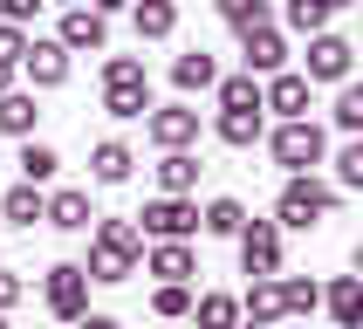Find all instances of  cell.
Masks as SVG:
<instances>
[{"instance_id":"cell-10","label":"cell","mask_w":363,"mask_h":329,"mask_svg":"<svg viewBox=\"0 0 363 329\" xmlns=\"http://www.w3.org/2000/svg\"><path fill=\"white\" fill-rule=\"evenodd\" d=\"M41 220L55 226V233H89L96 206H89V192H82V185H62V192H41Z\"/></svg>"},{"instance_id":"cell-16","label":"cell","mask_w":363,"mask_h":329,"mask_svg":"<svg viewBox=\"0 0 363 329\" xmlns=\"http://www.w3.org/2000/svg\"><path fill=\"white\" fill-rule=\"evenodd\" d=\"M130 21H138V41H172L179 35V0H130Z\"/></svg>"},{"instance_id":"cell-19","label":"cell","mask_w":363,"mask_h":329,"mask_svg":"<svg viewBox=\"0 0 363 329\" xmlns=\"http://www.w3.org/2000/svg\"><path fill=\"white\" fill-rule=\"evenodd\" d=\"M172 82H179V96H199V89L220 82V62L206 55V48H185V55L172 62Z\"/></svg>"},{"instance_id":"cell-11","label":"cell","mask_w":363,"mask_h":329,"mask_svg":"<svg viewBox=\"0 0 363 329\" xmlns=\"http://www.w3.org/2000/svg\"><path fill=\"white\" fill-rule=\"evenodd\" d=\"M261 110H274L281 123L308 117V82H302V69H281V76H267V82H261Z\"/></svg>"},{"instance_id":"cell-26","label":"cell","mask_w":363,"mask_h":329,"mask_svg":"<svg viewBox=\"0 0 363 329\" xmlns=\"http://www.w3.org/2000/svg\"><path fill=\"white\" fill-rule=\"evenodd\" d=\"M274 281H281V316H315L323 308V288L308 274H274Z\"/></svg>"},{"instance_id":"cell-36","label":"cell","mask_w":363,"mask_h":329,"mask_svg":"<svg viewBox=\"0 0 363 329\" xmlns=\"http://www.w3.org/2000/svg\"><path fill=\"white\" fill-rule=\"evenodd\" d=\"M21 55H28V35H21V28H0V62L21 69Z\"/></svg>"},{"instance_id":"cell-9","label":"cell","mask_w":363,"mask_h":329,"mask_svg":"<svg viewBox=\"0 0 363 329\" xmlns=\"http://www.w3.org/2000/svg\"><path fill=\"white\" fill-rule=\"evenodd\" d=\"M240 62H247L254 82L281 76V69H288V35L274 28V21H267V28H247V35H240Z\"/></svg>"},{"instance_id":"cell-17","label":"cell","mask_w":363,"mask_h":329,"mask_svg":"<svg viewBox=\"0 0 363 329\" xmlns=\"http://www.w3.org/2000/svg\"><path fill=\"white\" fill-rule=\"evenodd\" d=\"M213 138L233 144V151H247V144L267 138V110H220V123H213Z\"/></svg>"},{"instance_id":"cell-8","label":"cell","mask_w":363,"mask_h":329,"mask_svg":"<svg viewBox=\"0 0 363 329\" xmlns=\"http://www.w3.org/2000/svg\"><path fill=\"white\" fill-rule=\"evenodd\" d=\"M350 62H357V48H350L343 35H308V55H302V82H350Z\"/></svg>"},{"instance_id":"cell-42","label":"cell","mask_w":363,"mask_h":329,"mask_svg":"<svg viewBox=\"0 0 363 329\" xmlns=\"http://www.w3.org/2000/svg\"><path fill=\"white\" fill-rule=\"evenodd\" d=\"M323 7H329V14H343V7H350V0H323Z\"/></svg>"},{"instance_id":"cell-39","label":"cell","mask_w":363,"mask_h":329,"mask_svg":"<svg viewBox=\"0 0 363 329\" xmlns=\"http://www.w3.org/2000/svg\"><path fill=\"white\" fill-rule=\"evenodd\" d=\"M82 7H89V14H103V21H110V14H123L130 0H82Z\"/></svg>"},{"instance_id":"cell-21","label":"cell","mask_w":363,"mask_h":329,"mask_svg":"<svg viewBox=\"0 0 363 329\" xmlns=\"http://www.w3.org/2000/svg\"><path fill=\"white\" fill-rule=\"evenodd\" d=\"M240 316H247L254 329H274V323H281V281H274V274L254 281V288L240 295Z\"/></svg>"},{"instance_id":"cell-41","label":"cell","mask_w":363,"mask_h":329,"mask_svg":"<svg viewBox=\"0 0 363 329\" xmlns=\"http://www.w3.org/2000/svg\"><path fill=\"white\" fill-rule=\"evenodd\" d=\"M7 89H14V69H7V62H0V96H7Z\"/></svg>"},{"instance_id":"cell-45","label":"cell","mask_w":363,"mask_h":329,"mask_svg":"<svg viewBox=\"0 0 363 329\" xmlns=\"http://www.w3.org/2000/svg\"><path fill=\"white\" fill-rule=\"evenodd\" d=\"M240 329H254V323H240Z\"/></svg>"},{"instance_id":"cell-7","label":"cell","mask_w":363,"mask_h":329,"mask_svg":"<svg viewBox=\"0 0 363 329\" xmlns=\"http://www.w3.org/2000/svg\"><path fill=\"white\" fill-rule=\"evenodd\" d=\"M233 240H240V267L254 274V281L281 274V226H274V220H247Z\"/></svg>"},{"instance_id":"cell-31","label":"cell","mask_w":363,"mask_h":329,"mask_svg":"<svg viewBox=\"0 0 363 329\" xmlns=\"http://www.w3.org/2000/svg\"><path fill=\"white\" fill-rule=\"evenodd\" d=\"M0 213H7L14 226H35L41 220V185H14V192L0 199Z\"/></svg>"},{"instance_id":"cell-20","label":"cell","mask_w":363,"mask_h":329,"mask_svg":"<svg viewBox=\"0 0 363 329\" xmlns=\"http://www.w3.org/2000/svg\"><path fill=\"white\" fill-rule=\"evenodd\" d=\"M192 185H199V158L192 151H164L158 158V192L164 199H192Z\"/></svg>"},{"instance_id":"cell-14","label":"cell","mask_w":363,"mask_h":329,"mask_svg":"<svg viewBox=\"0 0 363 329\" xmlns=\"http://www.w3.org/2000/svg\"><path fill=\"white\" fill-rule=\"evenodd\" d=\"M62 48H69V55H82V48H103V41H110V21L103 14H89V7H62Z\"/></svg>"},{"instance_id":"cell-25","label":"cell","mask_w":363,"mask_h":329,"mask_svg":"<svg viewBox=\"0 0 363 329\" xmlns=\"http://www.w3.org/2000/svg\"><path fill=\"white\" fill-rule=\"evenodd\" d=\"M35 89H7V96H0V130H7V138H35Z\"/></svg>"},{"instance_id":"cell-33","label":"cell","mask_w":363,"mask_h":329,"mask_svg":"<svg viewBox=\"0 0 363 329\" xmlns=\"http://www.w3.org/2000/svg\"><path fill=\"white\" fill-rule=\"evenodd\" d=\"M336 130H343V138H357V130H363V89H357V82L336 89Z\"/></svg>"},{"instance_id":"cell-6","label":"cell","mask_w":363,"mask_h":329,"mask_svg":"<svg viewBox=\"0 0 363 329\" xmlns=\"http://www.w3.org/2000/svg\"><path fill=\"white\" fill-rule=\"evenodd\" d=\"M144 138L158 151H192L199 144V110L192 103H151L144 110Z\"/></svg>"},{"instance_id":"cell-4","label":"cell","mask_w":363,"mask_h":329,"mask_svg":"<svg viewBox=\"0 0 363 329\" xmlns=\"http://www.w3.org/2000/svg\"><path fill=\"white\" fill-rule=\"evenodd\" d=\"M41 302H48L55 323H82V316H89V274H82V261H55L48 267V274H41Z\"/></svg>"},{"instance_id":"cell-37","label":"cell","mask_w":363,"mask_h":329,"mask_svg":"<svg viewBox=\"0 0 363 329\" xmlns=\"http://www.w3.org/2000/svg\"><path fill=\"white\" fill-rule=\"evenodd\" d=\"M41 0H0V28H21V21H35Z\"/></svg>"},{"instance_id":"cell-18","label":"cell","mask_w":363,"mask_h":329,"mask_svg":"<svg viewBox=\"0 0 363 329\" xmlns=\"http://www.w3.org/2000/svg\"><path fill=\"white\" fill-rule=\"evenodd\" d=\"M323 308L336 316V329H357L363 323V281L357 274H336V281L323 288Z\"/></svg>"},{"instance_id":"cell-23","label":"cell","mask_w":363,"mask_h":329,"mask_svg":"<svg viewBox=\"0 0 363 329\" xmlns=\"http://www.w3.org/2000/svg\"><path fill=\"white\" fill-rule=\"evenodd\" d=\"M247 226V206L233 199V192H220V199H206V213H199V233H213V240H233Z\"/></svg>"},{"instance_id":"cell-32","label":"cell","mask_w":363,"mask_h":329,"mask_svg":"<svg viewBox=\"0 0 363 329\" xmlns=\"http://www.w3.org/2000/svg\"><path fill=\"white\" fill-rule=\"evenodd\" d=\"M138 82H151L138 55H110L103 62V89H138Z\"/></svg>"},{"instance_id":"cell-30","label":"cell","mask_w":363,"mask_h":329,"mask_svg":"<svg viewBox=\"0 0 363 329\" xmlns=\"http://www.w3.org/2000/svg\"><path fill=\"white\" fill-rule=\"evenodd\" d=\"M151 316H164V323H185V316H192V288H185V281H164L158 295H151Z\"/></svg>"},{"instance_id":"cell-15","label":"cell","mask_w":363,"mask_h":329,"mask_svg":"<svg viewBox=\"0 0 363 329\" xmlns=\"http://www.w3.org/2000/svg\"><path fill=\"white\" fill-rule=\"evenodd\" d=\"M130 172H138V151H130L123 138H103L96 151H89V179L96 185H123Z\"/></svg>"},{"instance_id":"cell-1","label":"cell","mask_w":363,"mask_h":329,"mask_svg":"<svg viewBox=\"0 0 363 329\" xmlns=\"http://www.w3.org/2000/svg\"><path fill=\"white\" fill-rule=\"evenodd\" d=\"M138 261H144V240H138V226H130V220H96V226H89V261H82L89 281L117 288V281L138 274Z\"/></svg>"},{"instance_id":"cell-44","label":"cell","mask_w":363,"mask_h":329,"mask_svg":"<svg viewBox=\"0 0 363 329\" xmlns=\"http://www.w3.org/2000/svg\"><path fill=\"white\" fill-rule=\"evenodd\" d=\"M0 329H7V316H0Z\"/></svg>"},{"instance_id":"cell-3","label":"cell","mask_w":363,"mask_h":329,"mask_svg":"<svg viewBox=\"0 0 363 329\" xmlns=\"http://www.w3.org/2000/svg\"><path fill=\"white\" fill-rule=\"evenodd\" d=\"M336 206H343L336 185H323V179H288L281 199H274V226H302V233H308V226H323Z\"/></svg>"},{"instance_id":"cell-38","label":"cell","mask_w":363,"mask_h":329,"mask_svg":"<svg viewBox=\"0 0 363 329\" xmlns=\"http://www.w3.org/2000/svg\"><path fill=\"white\" fill-rule=\"evenodd\" d=\"M21 295H28V281H21V274H7V267H0V316H7V308H14Z\"/></svg>"},{"instance_id":"cell-5","label":"cell","mask_w":363,"mask_h":329,"mask_svg":"<svg viewBox=\"0 0 363 329\" xmlns=\"http://www.w3.org/2000/svg\"><path fill=\"white\" fill-rule=\"evenodd\" d=\"M130 226H138V240H192V233H199V206L158 192V199H144V213Z\"/></svg>"},{"instance_id":"cell-43","label":"cell","mask_w":363,"mask_h":329,"mask_svg":"<svg viewBox=\"0 0 363 329\" xmlns=\"http://www.w3.org/2000/svg\"><path fill=\"white\" fill-rule=\"evenodd\" d=\"M55 7H82V0H55Z\"/></svg>"},{"instance_id":"cell-24","label":"cell","mask_w":363,"mask_h":329,"mask_svg":"<svg viewBox=\"0 0 363 329\" xmlns=\"http://www.w3.org/2000/svg\"><path fill=\"white\" fill-rule=\"evenodd\" d=\"M21 185H48V179H55V172H62V151H55V144H35V138H21Z\"/></svg>"},{"instance_id":"cell-12","label":"cell","mask_w":363,"mask_h":329,"mask_svg":"<svg viewBox=\"0 0 363 329\" xmlns=\"http://www.w3.org/2000/svg\"><path fill=\"white\" fill-rule=\"evenodd\" d=\"M21 69H28L35 89H62V82H69V48H62V41H28Z\"/></svg>"},{"instance_id":"cell-34","label":"cell","mask_w":363,"mask_h":329,"mask_svg":"<svg viewBox=\"0 0 363 329\" xmlns=\"http://www.w3.org/2000/svg\"><path fill=\"white\" fill-rule=\"evenodd\" d=\"M336 192H363V144L357 138L336 151Z\"/></svg>"},{"instance_id":"cell-22","label":"cell","mask_w":363,"mask_h":329,"mask_svg":"<svg viewBox=\"0 0 363 329\" xmlns=\"http://www.w3.org/2000/svg\"><path fill=\"white\" fill-rule=\"evenodd\" d=\"M192 323L199 329H240V295H226V288L192 295Z\"/></svg>"},{"instance_id":"cell-29","label":"cell","mask_w":363,"mask_h":329,"mask_svg":"<svg viewBox=\"0 0 363 329\" xmlns=\"http://www.w3.org/2000/svg\"><path fill=\"white\" fill-rule=\"evenodd\" d=\"M220 7V21L233 28V35H247V28H267V0H213Z\"/></svg>"},{"instance_id":"cell-27","label":"cell","mask_w":363,"mask_h":329,"mask_svg":"<svg viewBox=\"0 0 363 329\" xmlns=\"http://www.w3.org/2000/svg\"><path fill=\"white\" fill-rule=\"evenodd\" d=\"M103 110L117 123H138L144 110H151V82H138V89H103Z\"/></svg>"},{"instance_id":"cell-13","label":"cell","mask_w":363,"mask_h":329,"mask_svg":"<svg viewBox=\"0 0 363 329\" xmlns=\"http://www.w3.org/2000/svg\"><path fill=\"white\" fill-rule=\"evenodd\" d=\"M144 267L158 274V288L164 281H185V288H192V274H199V261H192V247H185V240H151V247H144Z\"/></svg>"},{"instance_id":"cell-40","label":"cell","mask_w":363,"mask_h":329,"mask_svg":"<svg viewBox=\"0 0 363 329\" xmlns=\"http://www.w3.org/2000/svg\"><path fill=\"white\" fill-rule=\"evenodd\" d=\"M76 329H123V323H117V316H82Z\"/></svg>"},{"instance_id":"cell-2","label":"cell","mask_w":363,"mask_h":329,"mask_svg":"<svg viewBox=\"0 0 363 329\" xmlns=\"http://www.w3.org/2000/svg\"><path fill=\"white\" fill-rule=\"evenodd\" d=\"M267 151H274V164H281L288 179H315V164H323V151H329V130H323L315 117L274 123V138H267Z\"/></svg>"},{"instance_id":"cell-35","label":"cell","mask_w":363,"mask_h":329,"mask_svg":"<svg viewBox=\"0 0 363 329\" xmlns=\"http://www.w3.org/2000/svg\"><path fill=\"white\" fill-rule=\"evenodd\" d=\"M288 28H295V35H323L329 7H323V0H288Z\"/></svg>"},{"instance_id":"cell-28","label":"cell","mask_w":363,"mask_h":329,"mask_svg":"<svg viewBox=\"0 0 363 329\" xmlns=\"http://www.w3.org/2000/svg\"><path fill=\"white\" fill-rule=\"evenodd\" d=\"M213 89H220V110H261V82L247 76V69L240 76H220Z\"/></svg>"}]
</instances>
